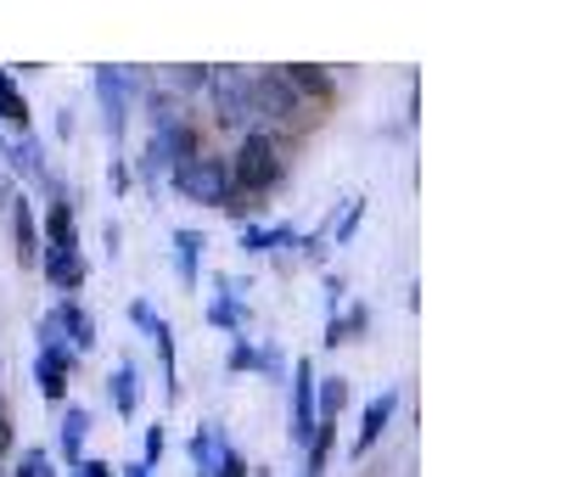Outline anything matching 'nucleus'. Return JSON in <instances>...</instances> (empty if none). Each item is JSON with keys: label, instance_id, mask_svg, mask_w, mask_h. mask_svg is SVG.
Returning <instances> with one entry per match:
<instances>
[{"label": "nucleus", "instance_id": "nucleus-1", "mask_svg": "<svg viewBox=\"0 0 561 477\" xmlns=\"http://www.w3.org/2000/svg\"><path fill=\"white\" fill-rule=\"evenodd\" d=\"M174 191L185 203H203V208H225V214H248L253 203L230 185V158H214V152H197L180 174H169Z\"/></svg>", "mask_w": 561, "mask_h": 477}, {"label": "nucleus", "instance_id": "nucleus-2", "mask_svg": "<svg viewBox=\"0 0 561 477\" xmlns=\"http://www.w3.org/2000/svg\"><path fill=\"white\" fill-rule=\"evenodd\" d=\"M280 174H287V163H280V147L270 129H248L237 158H230V185L242 191V197H264V191L280 185Z\"/></svg>", "mask_w": 561, "mask_h": 477}, {"label": "nucleus", "instance_id": "nucleus-3", "mask_svg": "<svg viewBox=\"0 0 561 477\" xmlns=\"http://www.w3.org/2000/svg\"><path fill=\"white\" fill-rule=\"evenodd\" d=\"M203 90L214 95V118L225 129H248L253 124V95H248V73L242 68H208Z\"/></svg>", "mask_w": 561, "mask_h": 477}, {"label": "nucleus", "instance_id": "nucleus-4", "mask_svg": "<svg viewBox=\"0 0 561 477\" xmlns=\"http://www.w3.org/2000/svg\"><path fill=\"white\" fill-rule=\"evenodd\" d=\"M90 84H96V95H102V113H107V135H113V140H124V124H129V107H135V95L147 90V84H140V73L96 68V73H90Z\"/></svg>", "mask_w": 561, "mask_h": 477}, {"label": "nucleus", "instance_id": "nucleus-5", "mask_svg": "<svg viewBox=\"0 0 561 477\" xmlns=\"http://www.w3.org/2000/svg\"><path fill=\"white\" fill-rule=\"evenodd\" d=\"M129 320L140 326V331H147V338H152V349H158V365H163V399L174 405L180 399V365H174V326L147 304V298H135L129 304Z\"/></svg>", "mask_w": 561, "mask_h": 477}, {"label": "nucleus", "instance_id": "nucleus-6", "mask_svg": "<svg viewBox=\"0 0 561 477\" xmlns=\"http://www.w3.org/2000/svg\"><path fill=\"white\" fill-rule=\"evenodd\" d=\"M68 376H73V354L62 343H39V354H34V388H39V399L62 405L68 399Z\"/></svg>", "mask_w": 561, "mask_h": 477}, {"label": "nucleus", "instance_id": "nucleus-7", "mask_svg": "<svg viewBox=\"0 0 561 477\" xmlns=\"http://www.w3.org/2000/svg\"><path fill=\"white\" fill-rule=\"evenodd\" d=\"M45 315L57 320V338H62V349H68V354H90V349H96V320H90V315L79 309V298H57Z\"/></svg>", "mask_w": 561, "mask_h": 477}, {"label": "nucleus", "instance_id": "nucleus-8", "mask_svg": "<svg viewBox=\"0 0 561 477\" xmlns=\"http://www.w3.org/2000/svg\"><path fill=\"white\" fill-rule=\"evenodd\" d=\"M248 95H253V113L270 118H298V95L280 73H248Z\"/></svg>", "mask_w": 561, "mask_h": 477}, {"label": "nucleus", "instance_id": "nucleus-9", "mask_svg": "<svg viewBox=\"0 0 561 477\" xmlns=\"http://www.w3.org/2000/svg\"><path fill=\"white\" fill-rule=\"evenodd\" d=\"M314 433V360H293V439L309 444Z\"/></svg>", "mask_w": 561, "mask_h": 477}, {"label": "nucleus", "instance_id": "nucleus-10", "mask_svg": "<svg viewBox=\"0 0 561 477\" xmlns=\"http://www.w3.org/2000/svg\"><path fill=\"white\" fill-rule=\"evenodd\" d=\"M393 410H399V388H382L377 399L365 405V416H359V439H354V461H359L365 450H377V439L388 433V421H393Z\"/></svg>", "mask_w": 561, "mask_h": 477}, {"label": "nucleus", "instance_id": "nucleus-11", "mask_svg": "<svg viewBox=\"0 0 561 477\" xmlns=\"http://www.w3.org/2000/svg\"><path fill=\"white\" fill-rule=\"evenodd\" d=\"M208 326H219L225 338H242L248 304H242V286H237V281H219V293L208 298Z\"/></svg>", "mask_w": 561, "mask_h": 477}, {"label": "nucleus", "instance_id": "nucleus-12", "mask_svg": "<svg viewBox=\"0 0 561 477\" xmlns=\"http://www.w3.org/2000/svg\"><path fill=\"white\" fill-rule=\"evenodd\" d=\"M79 253V225H73V203H51L45 208V259Z\"/></svg>", "mask_w": 561, "mask_h": 477}, {"label": "nucleus", "instance_id": "nucleus-13", "mask_svg": "<svg viewBox=\"0 0 561 477\" xmlns=\"http://www.w3.org/2000/svg\"><path fill=\"white\" fill-rule=\"evenodd\" d=\"M230 450V439H225V427H197L192 433V444H185V455H192V466H197V477H214V466H219V455Z\"/></svg>", "mask_w": 561, "mask_h": 477}, {"label": "nucleus", "instance_id": "nucleus-14", "mask_svg": "<svg viewBox=\"0 0 561 477\" xmlns=\"http://www.w3.org/2000/svg\"><path fill=\"white\" fill-rule=\"evenodd\" d=\"M174 270H180V281L185 286H197L203 281V230H174Z\"/></svg>", "mask_w": 561, "mask_h": 477}, {"label": "nucleus", "instance_id": "nucleus-15", "mask_svg": "<svg viewBox=\"0 0 561 477\" xmlns=\"http://www.w3.org/2000/svg\"><path fill=\"white\" fill-rule=\"evenodd\" d=\"M135 405H140V365L135 360H118V371H113V410L124 421H135Z\"/></svg>", "mask_w": 561, "mask_h": 477}, {"label": "nucleus", "instance_id": "nucleus-16", "mask_svg": "<svg viewBox=\"0 0 561 477\" xmlns=\"http://www.w3.org/2000/svg\"><path fill=\"white\" fill-rule=\"evenodd\" d=\"M242 248H248V253H280V248H298V230H293V225H248V230H242Z\"/></svg>", "mask_w": 561, "mask_h": 477}, {"label": "nucleus", "instance_id": "nucleus-17", "mask_svg": "<svg viewBox=\"0 0 561 477\" xmlns=\"http://www.w3.org/2000/svg\"><path fill=\"white\" fill-rule=\"evenodd\" d=\"M0 158H12V169L18 174H28V180H51V174H45V158H39V140L34 135H18V140H7V147H0Z\"/></svg>", "mask_w": 561, "mask_h": 477}, {"label": "nucleus", "instance_id": "nucleus-18", "mask_svg": "<svg viewBox=\"0 0 561 477\" xmlns=\"http://www.w3.org/2000/svg\"><path fill=\"white\" fill-rule=\"evenodd\" d=\"M365 326H370V309L365 304H354L348 315H332V320H325V349H343V343L365 338Z\"/></svg>", "mask_w": 561, "mask_h": 477}, {"label": "nucleus", "instance_id": "nucleus-19", "mask_svg": "<svg viewBox=\"0 0 561 477\" xmlns=\"http://www.w3.org/2000/svg\"><path fill=\"white\" fill-rule=\"evenodd\" d=\"M90 427H96V421H90V410H79V405L62 416V433H57V444H62V455H68L73 466L84 461V439H90Z\"/></svg>", "mask_w": 561, "mask_h": 477}, {"label": "nucleus", "instance_id": "nucleus-20", "mask_svg": "<svg viewBox=\"0 0 561 477\" xmlns=\"http://www.w3.org/2000/svg\"><path fill=\"white\" fill-rule=\"evenodd\" d=\"M12 236H18V259L39 264V230H34V208L12 197Z\"/></svg>", "mask_w": 561, "mask_h": 477}, {"label": "nucleus", "instance_id": "nucleus-21", "mask_svg": "<svg viewBox=\"0 0 561 477\" xmlns=\"http://www.w3.org/2000/svg\"><path fill=\"white\" fill-rule=\"evenodd\" d=\"M280 79L293 84V95H298V102H304V95H332V73H325V68H309V63L280 68Z\"/></svg>", "mask_w": 561, "mask_h": 477}, {"label": "nucleus", "instance_id": "nucleus-22", "mask_svg": "<svg viewBox=\"0 0 561 477\" xmlns=\"http://www.w3.org/2000/svg\"><path fill=\"white\" fill-rule=\"evenodd\" d=\"M314 394H320V416H314V421H337L343 405H348V382H343V376H320Z\"/></svg>", "mask_w": 561, "mask_h": 477}, {"label": "nucleus", "instance_id": "nucleus-23", "mask_svg": "<svg viewBox=\"0 0 561 477\" xmlns=\"http://www.w3.org/2000/svg\"><path fill=\"white\" fill-rule=\"evenodd\" d=\"M0 124H28V102H23V90H18V79L0 68Z\"/></svg>", "mask_w": 561, "mask_h": 477}, {"label": "nucleus", "instance_id": "nucleus-24", "mask_svg": "<svg viewBox=\"0 0 561 477\" xmlns=\"http://www.w3.org/2000/svg\"><path fill=\"white\" fill-rule=\"evenodd\" d=\"M163 84H169L174 95H192V90H203V84H208V68H169V73H163Z\"/></svg>", "mask_w": 561, "mask_h": 477}, {"label": "nucleus", "instance_id": "nucleus-25", "mask_svg": "<svg viewBox=\"0 0 561 477\" xmlns=\"http://www.w3.org/2000/svg\"><path fill=\"white\" fill-rule=\"evenodd\" d=\"M12 477H57V461L45 455V450H23V461H18Z\"/></svg>", "mask_w": 561, "mask_h": 477}, {"label": "nucleus", "instance_id": "nucleus-26", "mask_svg": "<svg viewBox=\"0 0 561 477\" xmlns=\"http://www.w3.org/2000/svg\"><path fill=\"white\" fill-rule=\"evenodd\" d=\"M214 477H253V466L242 461V450H237V444H230V450L219 455V466H214Z\"/></svg>", "mask_w": 561, "mask_h": 477}, {"label": "nucleus", "instance_id": "nucleus-27", "mask_svg": "<svg viewBox=\"0 0 561 477\" xmlns=\"http://www.w3.org/2000/svg\"><path fill=\"white\" fill-rule=\"evenodd\" d=\"M359 219H365V203H359V197H354V203H348V208H343V219H337V230H332V236H337V242H348V236H354V230H359Z\"/></svg>", "mask_w": 561, "mask_h": 477}, {"label": "nucleus", "instance_id": "nucleus-28", "mask_svg": "<svg viewBox=\"0 0 561 477\" xmlns=\"http://www.w3.org/2000/svg\"><path fill=\"white\" fill-rule=\"evenodd\" d=\"M230 371H259V349L248 338H237V349H230Z\"/></svg>", "mask_w": 561, "mask_h": 477}, {"label": "nucleus", "instance_id": "nucleus-29", "mask_svg": "<svg viewBox=\"0 0 561 477\" xmlns=\"http://www.w3.org/2000/svg\"><path fill=\"white\" fill-rule=\"evenodd\" d=\"M158 455H163V427H147V455H140V461L158 466Z\"/></svg>", "mask_w": 561, "mask_h": 477}, {"label": "nucleus", "instance_id": "nucleus-30", "mask_svg": "<svg viewBox=\"0 0 561 477\" xmlns=\"http://www.w3.org/2000/svg\"><path fill=\"white\" fill-rule=\"evenodd\" d=\"M73 477H113V466L90 455V461H79V466H73Z\"/></svg>", "mask_w": 561, "mask_h": 477}, {"label": "nucleus", "instance_id": "nucleus-31", "mask_svg": "<svg viewBox=\"0 0 561 477\" xmlns=\"http://www.w3.org/2000/svg\"><path fill=\"white\" fill-rule=\"evenodd\" d=\"M124 477H152V466H147V461H129V466H124Z\"/></svg>", "mask_w": 561, "mask_h": 477}, {"label": "nucleus", "instance_id": "nucleus-32", "mask_svg": "<svg viewBox=\"0 0 561 477\" xmlns=\"http://www.w3.org/2000/svg\"><path fill=\"white\" fill-rule=\"evenodd\" d=\"M0 208H12V191H7V180H0Z\"/></svg>", "mask_w": 561, "mask_h": 477}, {"label": "nucleus", "instance_id": "nucleus-33", "mask_svg": "<svg viewBox=\"0 0 561 477\" xmlns=\"http://www.w3.org/2000/svg\"><path fill=\"white\" fill-rule=\"evenodd\" d=\"M253 477H270V472H253Z\"/></svg>", "mask_w": 561, "mask_h": 477}]
</instances>
